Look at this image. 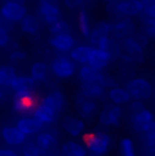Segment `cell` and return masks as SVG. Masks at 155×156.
<instances>
[{"mask_svg":"<svg viewBox=\"0 0 155 156\" xmlns=\"http://www.w3.org/2000/svg\"><path fill=\"white\" fill-rule=\"evenodd\" d=\"M153 98L155 99V86H154V92H153Z\"/></svg>","mask_w":155,"mask_h":156,"instance_id":"cell-50","label":"cell"},{"mask_svg":"<svg viewBox=\"0 0 155 156\" xmlns=\"http://www.w3.org/2000/svg\"><path fill=\"white\" fill-rule=\"evenodd\" d=\"M41 26H42V20L37 14L27 12L19 22L20 31L27 35H37L41 30Z\"/></svg>","mask_w":155,"mask_h":156,"instance_id":"cell-23","label":"cell"},{"mask_svg":"<svg viewBox=\"0 0 155 156\" xmlns=\"http://www.w3.org/2000/svg\"><path fill=\"white\" fill-rule=\"evenodd\" d=\"M98 83H99L101 86L105 87L106 90H109V88H112V87L117 86L118 84V80H117V77H116L114 75L102 71V72H101V75H99V79H98Z\"/></svg>","mask_w":155,"mask_h":156,"instance_id":"cell-37","label":"cell"},{"mask_svg":"<svg viewBox=\"0 0 155 156\" xmlns=\"http://www.w3.org/2000/svg\"><path fill=\"white\" fill-rule=\"evenodd\" d=\"M20 155L22 156H45L44 152L37 147L34 141H26L20 147Z\"/></svg>","mask_w":155,"mask_h":156,"instance_id":"cell-36","label":"cell"},{"mask_svg":"<svg viewBox=\"0 0 155 156\" xmlns=\"http://www.w3.org/2000/svg\"><path fill=\"white\" fill-rule=\"evenodd\" d=\"M124 117V109L123 106H118L114 103H105L102 109L98 113V121L102 126L110 128V126H118Z\"/></svg>","mask_w":155,"mask_h":156,"instance_id":"cell-8","label":"cell"},{"mask_svg":"<svg viewBox=\"0 0 155 156\" xmlns=\"http://www.w3.org/2000/svg\"><path fill=\"white\" fill-rule=\"evenodd\" d=\"M110 37H112V22L101 20V22L95 23L93 26L87 40L90 45H93L95 48H99Z\"/></svg>","mask_w":155,"mask_h":156,"instance_id":"cell-17","label":"cell"},{"mask_svg":"<svg viewBox=\"0 0 155 156\" xmlns=\"http://www.w3.org/2000/svg\"><path fill=\"white\" fill-rule=\"evenodd\" d=\"M142 141L148 154H155V130H151L148 133L143 134Z\"/></svg>","mask_w":155,"mask_h":156,"instance_id":"cell-38","label":"cell"},{"mask_svg":"<svg viewBox=\"0 0 155 156\" xmlns=\"http://www.w3.org/2000/svg\"><path fill=\"white\" fill-rule=\"evenodd\" d=\"M125 87L129 91L131 98L133 101H148L153 98V92H154V86L150 83V80H147L146 77H140V76H133L132 79L127 80Z\"/></svg>","mask_w":155,"mask_h":156,"instance_id":"cell-7","label":"cell"},{"mask_svg":"<svg viewBox=\"0 0 155 156\" xmlns=\"http://www.w3.org/2000/svg\"><path fill=\"white\" fill-rule=\"evenodd\" d=\"M15 126L19 129L20 132H23L27 137L35 136V134L40 133L42 129H45L33 115H20L19 118L16 119Z\"/></svg>","mask_w":155,"mask_h":156,"instance_id":"cell-20","label":"cell"},{"mask_svg":"<svg viewBox=\"0 0 155 156\" xmlns=\"http://www.w3.org/2000/svg\"><path fill=\"white\" fill-rule=\"evenodd\" d=\"M38 103L35 91H14L11 92V106L14 113L19 115H31Z\"/></svg>","mask_w":155,"mask_h":156,"instance_id":"cell-2","label":"cell"},{"mask_svg":"<svg viewBox=\"0 0 155 156\" xmlns=\"http://www.w3.org/2000/svg\"><path fill=\"white\" fill-rule=\"evenodd\" d=\"M10 44H11L10 30L0 26V49H3V48H7Z\"/></svg>","mask_w":155,"mask_h":156,"instance_id":"cell-41","label":"cell"},{"mask_svg":"<svg viewBox=\"0 0 155 156\" xmlns=\"http://www.w3.org/2000/svg\"><path fill=\"white\" fill-rule=\"evenodd\" d=\"M146 156H155V154H147Z\"/></svg>","mask_w":155,"mask_h":156,"instance_id":"cell-51","label":"cell"},{"mask_svg":"<svg viewBox=\"0 0 155 156\" xmlns=\"http://www.w3.org/2000/svg\"><path fill=\"white\" fill-rule=\"evenodd\" d=\"M117 55H118V58L129 60V61L135 62V64H142V62L146 61L144 48L140 46L132 37L118 41Z\"/></svg>","mask_w":155,"mask_h":156,"instance_id":"cell-4","label":"cell"},{"mask_svg":"<svg viewBox=\"0 0 155 156\" xmlns=\"http://www.w3.org/2000/svg\"><path fill=\"white\" fill-rule=\"evenodd\" d=\"M106 99L110 103L118 105V106H125V105H128L132 101V98H131V94L127 90V87L117 84L106 91Z\"/></svg>","mask_w":155,"mask_h":156,"instance_id":"cell-22","label":"cell"},{"mask_svg":"<svg viewBox=\"0 0 155 156\" xmlns=\"http://www.w3.org/2000/svg\"><path fill=\"white\" fill-rule=\"evenodd\" d=\"M48 30H49L50 34H64V33H71V26L67 20L60 18L59 20L48 26Z\"/></svg>","mask_w":155,"mask_h":156,"instance_id":"cell-35","label":"cell"},{"mask_svg":"<svg viewBox=\"0 0 155 156\" xmlns=\"http://www.w3.org/2000/svg\"><path fill=\"white\" fill-rule=\"evenodd\" d=\"M31 115L34 117V118L37 119V121L40 122V124L42 125L44 128L53 125L56 121H57V118H59V114L56 113L55 110L50 109L49 106L44 105L41 101H38L37 106L34 107V110H33Z\"/></svg>","mask_w":155,"mask_h":156,"instance_id":"cell-18","label":"cell"},{"mask_svg":"<svg viewBox=\"0 0 155 156\" xmlns=\"http://www.w3.org/2000/svg\"><path fill=\"white\" fill-rule=\"evenodd\" d=\"M0 26H2V27H5V29L10 30L11 27H13V23L8 22V20L5 19V18H3L2 15H0Z\"/></svg>","mask_w":155,"mask_h":156,"instance_id":"cell-46","label":"cell"},{"mask_svg":"<svg viewBox=\"0 0 155 156\" xmlns=\"http://www.w3.org/2000/svg\"><path fill=\"white\" fill-rule=\"evenodd\" d=\"M94 46L90 44H82V45H75L68 55L70 57L76 62L78 65H85L88 64L91 52H93Z\"/></svg>","mask_w":155,"mask_h":156,"instance_id":"cell-25","label":"cell"},{"mask_svg":"<svg viewBox=\"0 0 155 156\" xmlns=\"http://www.w3.org/2000/svg\"><path fill=\"white\" fill-rule=\"evenodd\" d=\"M37 83L30 75H18L16 80L11 87V92L14 91H35Z\"/></svg>","mask_w":155,"mask_h":156,"instance_id":"cell-30","label":"cell"},{"mask_svg":"<svg viewBox=\"0 0 155 156\" xmlns=\"http://www.w3.org/2000/svg\"><path fill=\"white\" fill-rule=\"evenodd\" d=\"M14 2H19V3H25V0H14Z\"/></svg>","mask_w":155,"mask_h":156,"instance_id":"cell-49","label":"cell"},{"mask_svg":"<svg viewBox=\"0 0 155 156\" xmlns=\"http://www.w3.org/2000/svg\"><path fill=\"white\" fill-rule=\"evenodd\" d=\"M99 69L91 67L90 64H85L80 65L78 69V79L80 80V83H90V82H98L101 75Z\"/></svg>","mask_w":155,"mask_h":156,"instance_id":"cell-29","label":"cell"},{"mask_svg":"<svg viewBox=\"0 0 155 156\" xmlns=\"http://www.w3.org/2000/svg\"><path fill=\"white\" fill-rule=\"evenodd\" d=\"M10 95H11V90H8V88H5V87L0 86V106H2V105H4L5 102L8 101Z\"/></svg>","mask_w":155,"mask_h":156,"instance_id":"cell-44","label":"cell"},{"mask_svg":"<svg viewBox=\"0 0 155 156\" xmlns=\"http://www.w3.org/2000/svg\"><path fill=\"white\" fill-rule=\"evenodd\" d=\"M143 5V11L139 15L140 23L155 22V0H140Z\"/></svg>","mask_w":155,"mask_h":156,"instance_id":"cell-32","label":"cell"},{"mask_svg":"<svg viewBox=\"0 0 155 156\" xmlns=\"http://www.w3.org/2000/svg\"><path fill=\"white\" fill-rule=\"evenodd\" d=\"M16 77H18V73L13 64L0 65V86L11 90V87H13L14 82L16 80Z\"/></svg>","mask_w":155,"mask_h":156,"instance_id":"cell-28","label":"cell"},{"mask_svg":"<svg viewBox=\"0 0 155 156\" xmlns=\"http://www.w3.org/2000/svg\"><path fill=\"white\" fill-rule=\"evenodd\" d=\"M106 91L108 90L103 86H101L98 82L80 83V88H79V92H82L85 97L94 99V101H98V102L106 99Z\"/></svg>","mask_w":155,"mask_h":156,"instance_id":"cell-21","label":"cell"},{"mask_svg":"<svg viewBox=\"0 0 155 156\" xmlns=\"http://www.w3.org/2000/svg\"><path fill=\"white\" fill-rule=\"evenodd\" d=\"M154 121H155V115H154Z\"/></svg>","mask_w":155,"mask_h":156,"instance_id":"cell-53","label":"cell"},{"mask_svg":"<svg viewBox=\"0 0 155 156\" xmlns=\"http://www.w3.org/2000/svg\"><path fill=\"white\" fill-rule=\"evenodd\" d=\"M29 75L34 79V82L37 83H45L49 79L50 69H49V64L44 61H35L30 65V69H29Z\"/></svg>","mask_w":155,"mask_h":156,"instance_id":"cell-27","label":"cell"},{"mask_svg":"<svg viewBox=\"0 0 155 156\" xmlns=\"http://www.w3.org/2000/svg\"><path fill=\"white\" fill-rule=\"evenodd\" d=\"M136 31H138V25L133 18L117 16L114 22H112V37L117 41L132 37Z\"/></svg>","mask_w":155,"mask_h":156,"instance_id":"cell-9","label":"cell"},{"mask_svg":"<svg viewBox=\"0 0 155 156\" xmlns=\"http://www.w3.org/2000/svg\"><path fill=\"white\" fill-rule=\"evenodd\" d=\"M0 156H22L16 152V149L11 148V147H5V148H0Z\"/></svg>","mask_w":155,"mask_h":156,"instance_id":"cell-45","label":"cell"},{"mask_svg":"<svg viewBox=\"0 0 155 156\" xmlns=\"http://www.w3.org/2000/svg\"><path fill=\"white\" fill-rule=\"evenodd\" d=\"M102 2H105L106 4H109V3H116L117 0H102Z\"/></svg>","mask_w":155,"mask_h":156,"instance_id":"cell-48","label":"cell"},{"mask_svg":"<svg viewBox=\"0 0 155 156\" xmlns=\"http://www.w3.org/2000/svg\"><path fill=\"white\" fill-rule=\"evenodd\" d=\"M155 114L147 107H142L138 112H133L128 114V121L131 124V128L133 132L143 136V134L148 133L151 130H155V121H154Z\"/></svg>","mask_w":155,"mask_h":156,"instance_id":"cell-3","label":"cell"},{"mask_svg":"<svg viewBox=\"0 0 155 156\" xmlns=\"http://www.w3.org/2000/svg\"><path fill=\"white\" fill-rule=\"evenodd\" d=\"M8 60L11 64H20V62L27 60V53L20 49H13L8 55Z\"/></svg>","mask_w":155,"mask_h":156,"instance_id":"cell-39","label":"cell"},{"mask_svg":"<svg viewBox=\"0 0 155 156\" xmlns=\"http://www.w3.org/2000/svg\"><path fill=\"white\" fill-rule=\"evenodd\" d=\"M143 5L140 0H117L116 3L106 4V12L112 16L136 18L142 14Z\"/></svg>","mask_w":155,"mask_h":156,"instance_id":"cell-5","label":"cell"},{"mask_svg":"<svg viewBox=\"0 0 155 156\" xmlns=\"http://www.w3.org/2000/svg\"><path fill=\"white\" fill-rule=\"evenodd\" d=\"M87 148L85 143H79L75 140H70L61 144L60 156H87Z\"/></svg>","mask_w":155,"mask_h":156,"instance_id":"cell-26","label":"cell"},{"mask_svg":"<svg viewBox=\"0 0 155 156\" xmlns=\"http://www.w3.org/2000/svg\"><path fill=\"white\" fill-rule=\"evenodd\" d=\"M142 30L150 41H155V22H146L142 23Z\"/></svg>","mask_w":155,"mask_h":156,"instance_id":"cell-40","label":"cell"},{"mask_svg":"<svg viewBox=\"0 0 155 156\" xmlns=\"http://www.w3.org/2000/svg\"><path fill=\"white\" fill-rule=\"evenodd\" d=\"M26 14H27V8H26L25 3L14 2V0H4V3L0 5V15L13 25L19 23L20 19Z\"/></svg>","mask_w":155,"mask_h":156,"instance_id":"cell-13","label":"cell"},{"mask_svg":"<svg viewBox=\"0 0 155 156\" xmlns=\"http://www.w3.org/2000/svg\"><path fill=\"white\" fill-rule=\"evenodd\" d=\"M78 29H79V33L82 34V37L88 38L93 26H91L88 11L86 10V8H80V10L78 11Z\"/></svg>","mask_w":155,"mask_h":156,"instance_id":"cell-31","label":"cell"},{"mask_svg":"<svg viewBox=\"0 0 155 156\" xmlns=\"http://www.w3.org/2000/svg\"><path fill=\"white\" fill-rule=\"evenodd\" d=\"M132 38H133V40H135L136 42H138L142 48H144V49L148 46V44H150V40H148V37L142 31V30H138V31H136L135 34L132 35Z\"/></svg>","mask_w":155,"mask_h":156,"instance_id":"cell-42","label":"cell"},{"mask_svg":"<svg viewBox=\"0 0 155 156\" xmlns=\"http://www.w3.org/2000/svg\"><path fill=\"white\" fill-rule=\"evenodd\" d=\"M41 102L44 105H46V106H49L52 110H55L59 115L65 109V97L60 90H52L49 94H46L41 99Z\"/></svg>","mask_w":155,"mask_h":156,"instance_id":"cell-24","label":"cell"},{"mask_svg":"<svg viewBox=\"0 0 155 156\" xmlns=\"http://www.w3.org/2000/svg\"><path fill=\"white\" fill-rule=\"evenodd\" d=\"M83 143L90 156H106L112 147V136L105 130H94L85 133Z\"/></svg>","mask_w":155,"mask_h":156,"instance_id":"cell-1","label":"cell"},{"mask_svg":"<svg viewBox=\"0 0 155 156\" xmlns=\"http://www.w3.org/2000/svg\"><path fill=\"white\" fill-rule=\"evenodd\" d=\"M118 152L120 156H138L136 155V144L129 137H124L118 143Z\"/></svg>","mask_w":155,"mask_h":156,"instance_id":"cell-34","label":"cell"},{"mask_svg":"<svg viewBox=\"0 0 155 156\" xmlns=\"http://www.w3.org/2000/svg\"><path fill=\"white\" fill-rule=\"evenodd\" d=\"M48 44L53 50L60 55H68L76 45V40L72 33H64V34H50L48 38Z\"/></svg>","mask_w":155,"mask_h":156,"instance_id":"cell-14","label":"cell"},{"mask_svg":"<svg viewBox=\"0 0 155 156\" xmlns=\"http://www.w3.org/2000/svg\"><path fill=\"white\" fill-rule=\"evenodd\" d=\"M34 143L45 156H55L59 147V137L53 130L42 129L34 136Z\"/></svg>","mask_w":155,"mask_h":156,"instance_id":"cell-11","label":"cell"},{"mask_svg":"<svg viewBox=\"0 0 155 156\" xmlns=\"http://www.w3.org/2000/svg\"><path fill=\"white\" fill-rule=\"evenodd\" d=\"M0 139L5 145L11 148H20L27 141V136L20 132L15 125H5L0 129Z\"/></svg>","mask_w":155,"mask_h":156,"instance_id":"cell-16","label":"cell"},{"mask_svg":"<svg viewBox=\"0 0 155 156\" xmlns=\"http://www.w3.org/2000/svg\"><path fill=\"white\" fill-rule=\"evenodd\" d=\"M135 62L129 61V60H124V58H118V72H120V76L125 80H129L133 77L135 75V68H136Z\"/></svg>","mask_w":155,"mask_h":156,"instance_id":"cell-33","label":"cell"},{"mask_svg":"<svg viewBox=\"0 0 155 156\" xmlns=\"http://www.w3.org/2000/svg\"><path fill=\"white\" fill-rule=\"evenodd\" d=\"M55 156H57V155H55ZM59 156H60V155H59Z\"/></svg>","mask_w":155,"mask_h":156,"instance_id":"cell-54","label":"cell"},{"mask_svg":"<svg viewBox=\"0 0 155 156\" xmlns=\"http://www.w3.org/2000/svg\"><path fill=\"white\" fill-rule=\"evenodd\" d=\"M60 128L64 133L71 137H82L86 132V122L79 115H65L60 121Z\"/></svg>","mask_w":155,"mask_h":156,"instance_id":"cell-15","label":"cell"},{"mask_svg":"<svg viewBox=\"0 0 155 156\" xmlns=\"http://www.w3.org/2000/svg\"><path fill=\"white\" fill-rule=\"evenodd\" d=\"M74 103H75V109L78 112V115L82 117L83 119H93L98 113H99V105L98 101L90 99V98L85 97L82 92H78L74 98Z\"/></svg>","mask_w":155,"mask_h":156,"instance_id":"cell-12","label":"cell"},{"mask_svg":"<svg viewBox=\"0 0 155 156\" xmlns=\"http://www.w3.org/2000/svg\"><path fill=\"white\" fill-rule=\"evenodd\" d=\"M65 4V7L70 10H80L83 8V0H63Z\"/></svg>","mask_w":155,"mask_h":156,"instance_id":"cell-43","label":"cell"},{"mask_svg":"<svg viewBox=\"0 0 155 156\" xmlns=\"http://www.w3.org/2000/svg\"><path fill=\"white\" fill-rule=\"evenodd\" d=\"M153 57H154V61H155V53H154V56H153Z\"/></svg>","mask_w":155,"mask_h":156,"instance_id":"cell-52","label":"cell"},{"mask_svg":"<svg viewBox=\"0 0 155 156\" xmlns=\"http://www.w3.org/2000/svg\"><path fill=\"white\" fill-rule=\"evenodd\" d=\"M50 73L57 79H70L76 73L78 64L70 57V55H57L53 57L49 64Z\"/></svg>","mask_w":155,"mask_h":156,"instance_id":"cell-6","label":"cell"},{"mask_svg":"<svg viewBox=\"0 0 155 156\" xmlns=\"http://www.w3.org/2000/svg\"><path fill=\"white\" fill-rule=\"evenodd\" d=\"M116 60H117V57L114 55H112L110 52H108V50H103V49H101V48L94 46L93 52H91V56H90V60H88V64L99 71H105Z\"/></svg>","mask_w":155,"mask_h":156,"instance_id":"cell-19","label":"cell"},{"mask_svg":"<svg viewBox=\"0 0 155 156\" xmlns=\"http://www.w3.org/2000/svg\"><path fill=\"white\" fill-rule=\"evenodd\" d=\"M97 3V0H83V8H93Z\"/></svg>","mask_w":155,"mask_h":156,"instance_id":"cell-47","label":"cell"},{"mask_svg":"<svg viewBox=\"0 0 155 156\" xmlns=\"http://www.w3.org/2000/svg\"><path fill=\"white\" fill-rule=\"evenodd\" d=\"M37 15L46 26L59 20L61 18V8L57 0H40L37 7Z\"/></svg>","mask_w":155,"mask_h":156,"instance_id":"cell-10","label":"cell"}]
</instances>
